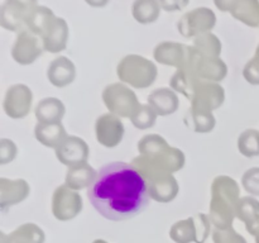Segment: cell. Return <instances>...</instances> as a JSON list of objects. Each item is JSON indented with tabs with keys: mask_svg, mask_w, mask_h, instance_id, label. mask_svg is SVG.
<instances>
[{
	"mask_svg": "<svg viewBox=\"0 0 259 243\" xmlns=\"http://www.w3.org/2000/svg\"><path fill=\"white\" fill-rule=\"evenodd\" d=\"M82 208L83 202L81 195L76 190L70 189L67 185H61L53 192L52 213L60 222H67L76 218Z\"/></svg>",
	"mask_w": 259,
	"mask_h": 243,
	"instance_id": "ba28073f",
	"label": "cell"
},
{
	"mask_svg": "<svg viewBox=\"0 0 259 243\" xmlns=\"http://www.w3.org/2000/svg\"><path fill=\"white\" fill-rule=\"evenodd\" d=\"M124 132H125V128H124L123 122L114 114H103L96 119V139L101 146L106 147V148H114V147L119 146L120 142L123 141Z\"/></svg>",
	"mask_w": 259,
	"mask_h": 243,
	"instance_id": "4fadbf2b",
	"label": "cell"
},
{
	"mask_svg": "<svg viewBox=\"0 0 259 243\" xmlns=\"http://www.w3.org/2000/svg\"><path fill=\"white\" fill-rule=\"evenodd\" d=\"M230 14L249 27H259L258 0H240Z\"/></svg>",
	"mask_w": 259,
	"mask_h": 243,
	"instance_id": "f1b7e54d",
	"label": "cell"
},
{
	"mask_svg": "<svg viewBox=\"0 0 259 243\" xmlns=\"http://www.w3.org/2000/svg\"><path fill=\"white\" fill-rule=\"evenodd\" d=\"M96 177H98V171L86 162L77 166L68 167L65 185H67L70 189L78 191L81 189L90 187L95 182Z\"/></svg>",
	"mask_w": 259,
	"mask_h": 243,
	"instance_id": "d4e9b609",
	"label": "cell"
},
{
	"mask_svg": "<svg viewBox=\"0 0 259 243\" xmlns=\"http://www.w3.org/2000/svg\"><path fill=\"white\" fill-rule=\"evenodd\" d=\"M189 116L191 122V129L196 133H209L215 128V124H217L212 111L190 109Z\"/></svg>",
	"mask_w": 259,
	"mask_h": 243,
	"instance_id": "1f68e13d",
	"label": "cell"
},
{
	"mask_svg": "<svg viewBox=\"0 0 259 243\" xmlns=\"http://www.w3.org/2000/svg\"><path fill=\"white\" fill-rule=\"evenodd\" d=\"M18 148L12 139H0V165H7L14 161L17 157Z\"/></svg>",
	"mask_w": 259,
	"mask_h": 243,
	"instance_id": "74e56055",
	"label": "cell"
},
{
	"mask_svg": "<svg viewBox=\"0 0 259 243\" xmlns=\"http://www.w3.org/2000/svg\"><path fill=\"white\" fill-rule=\"evenodd\" d=\"M68 35H70V29H68L67 22L63 18L56 15L48 23L40 37L45 51L50 53H58L65 51L67 47Z\"/></svg>",
	"mask_w": 259,
	"mask_h": 243,
	"instance_id": "9a60e30c",
	"label": "cell"
},
{
	"mask_svg": "<svg viewBox=\"0 0 259 243\" xmlns=\"http://www.w3.org/2000/svg\"><path fill=\"white\" fill-rule=\"evenodd\" d=\"M211 232V222L205 214L179 220L169 229V238L176 243H205Z\"/></svg>",
	"mask_w": 259,
	"mask_h": 243,
	"instance_id": "8992f818",
	"label": "cell"
},
{
	"mask_svg": "<svg viewBox=\"0 0 259 243\" xmlns=\"http://www.w3.org/2000/svg\"><path fill=\"white\" fill-rule=\"evenodd\" d=\"M55 17V13L51 8L45 7V5H37L25 15V29L34 33L38 37H42L46 27Z\"/></svg>",
	"mask_w": 259,
	"mask_h": 243,
	"instance_id": "4316f807",
	"label": "cell"
},
{
	"mask_svg": "<svg viewBox=\"0 0 259 243\" xmlns=\"http://www.w3.org/2000/svg\"><path fill=\"white\" fill-rule=\"evenodd\" d=\"M217 24V14L210 8L200 7L182 15L177 23L180 34L186 38H196L211 32Z\"/></svg>",
	"mask_w": 259,
	"mask_h": 243,
	"instance_id": "52a82bcc",
	"label": "cell"
},
{
	"mask_svg": "<svg viewBox=\"0 0 259 243\" xmlns=\"http://www.w3.org/2000/svg\"><path fill=\"white\" fill-rule=\"evenodd\" d=\"M167 146H168L167 141L159 134H147L138 142V151L141 154L149 156Z\"/></svg>",
	"mask_w": 259,
	"mask_h": 243,
	"instance_id": "e575fe53",
	"label": "cell"
},
{
	"mask_svg": "<svg viewBox=\"0 0 259 243\" xmlns=\"http://www.w3.org/2000/svg\"><path fill=\"white\" fill-rule=\"evenodd\" d=\"M33 93L24 84H15L7 90L3 101L5 114L12 119H23L32 108Z\"/></svg>",
	"mask_w": 259,
	"mask_h": 243,
	"instance_id": "9c48e42d",
	"label": "cell"
},
{
	"mask_svg": "<svg viewBox=\"0 0 259 243\" xmlns=\"http://www.w3.org/2000/svg\"><path fill=\"white\" fill-rule=\"evenodd\" d=\"M214 243H247L245 238L235 232L233 228L229 229H217L212 233Z\"/></svg>",
	"mask_w": 259,
	"mask_h": 243,
	"instance_id": "8d00e7d4",
	"label": "cell"
},
{
	"mask_svg": "<svg viewBox=\"0 0 259 243\" xmlns=\"http://www.w3.org/2000/svg\"><path fill=\"white\" fill-rule=\"evenodd\" d=\"M48 81L56 88H65L72 84L76 77L75 63L65 56L55 58L47 68Z\"/></svg>",
	"mask_w": 259,
	"mask_h": 243,
	"instance_id": "ac0fdd59",
	"label": "cell"
},
{
	"mask_svg": "<svg viewBox=\"0 0 259 243\" xmlns=\"http://www.w3.org/2000/svg\"><path fill=\"white\" fill-rule=\"evenodd\" d=\"M237 218L245 223V228L252 235L259 234V201L252 196L240 197L237 208Z\"/></svg>",
	"mask_w": 259,
	"mask_h": 243,
	"instance_id": "7402d4cb",
	"label": "cell"
},
{
	"mask_svg": "<svg viewBox=\"0 0 259 243\" xmlns=\"http://www.w3.org/2000/svg\"><path fill=\"white\" fill-rule=\"evenodd\" d=\"M243 76L252 85H259V46L254 57L248 61V63L245 65L244 70H243Z\"/></svg>",
	"mask_w": 259,
	"mask_h": 243,
	"instance_id": "f35d334b",
	"label": "cell"
},
{
	"mask_svg": "<svg viewBox=\"0 0 259 243\" xmlns=\"http://www.w3.org/2000/svg\"><path fill=\"white\" fill-rule=\"evenodd\" d=\"M194 48L202 57H220L223 50L220 39L211 32L195 38Z\"/></svg>",
	"mask_w": 259,
	"mask_h": 243,
	"instance_id": "4dcf8cb0",
	"label": "cell"
},
{
	"mask_svg": "<svg viewBox=\"0 0 259 243\" xmlns=\"http://www.w3.org/2000/svg\"><path fill=\"white\" fill-rule=\"evenodd\" d=\"M65 113V104L57 98H46L35 106V118L42 123H58Z\"/></svg>",
	"mask_w": 259,
	"mask_h": 243,
	"instance_id": "484cf974",
	"label": "cell"
},
{
	"mask_svg": "<svg viewBox=\"0 0 259 243\" xmlns=\"http://www.w3.org/2000/svg\"><path fill=\"white\" fill-rule=\"evenodd\" d=\"M161 8L166 12H179L185 9L189 4V0H158Z\"/></svg>",
	"mask_w": 259,
	"mask_h": 243,
	"instance_id": "60d3db41",
	"label": "cell"
},
{
	"mask_svg": "<svg viewBox=\"0 0 259 243\" xmlns=\"http://www.w3.org/2000/svg\"><path fill=\"white\" fill-rule=\"evenodd\" d=\"M200 81H201V78L197 75L196 68L186 66L184 68H179L175 72V75L169 80V86H171L172 90L181 93L182 95L191 100L195 88Z\"/></svg>",
	"mask_w": 259,
	"mask_h": 243,
	"instance_id": "603a6c76",
	"label": "cell"
},
{
	"mask_svg": "<svg viewBox=\"0 0 259 243\" xmlns=\"http://www.w3.org/2000/svg\"><path fill=\"white\" fill-rule=\"evenodd\" d=\"M38 0H5L7 4H9L10 7H13L14 9L19 10L20 13L27 15L29 10H32L33 8L37 7Z\"/></svg>",
	"mask_w": 259,
	"mask_h": 243,
	"instance_id": "ab89813d",
	"label": "cell"
},
{
	"mask_svg": "<svg viewBox=\"0 0 259 243\" xmlns=\"http://www.w3.org/2000/svg\"><path fill=\"white\" fill-rule=\"evenodd\" d=\"M93 243H108V242H106V240H104V239H95Z\"/></svg>",
	"mask_w": 259,
	"mask_h": 243,
	"instance_id": "ee69618b",
	"label": "cell"
},
{
	"mask_svg": "<svg viewBox=\"0 0 259 243\" xmlns=\"http://www.w3.org/2000/svg\"><path fill=\"white\" fill-rule=\"evenodd\" d=\"M90 154L88 143L82 138L68 136L60 147L56 148V157L62 165L68 167L86 164Z\"/></svg>",
	"mask_w": 259,
	"mask_h": 243,
	"instance_id": "5bb4252c",
	"label": "cell"
},
{
	"mask_svg": "<svg viewBox=\"0 0 259 243\" xmlns=\"http://www.w3.org/2000/svg\"><path fill=\"white\" fill-rule=\"evenodd\" d=\"M225 100V91L219 83L201 80L195 88L191 98V109L214 111Z\"/></svg>",
	"mask_w": 259,
	"mask_h": 243,
	"instance_id": "8fae6325",
	"label": "cell"
},
{
	"mask_svg": "<svg viewBox=\"0 0 259 243\" xmlns=\"http://www.w3.org/2000/svg\"><path fill=\"white\" fill-rule=\"evenodd\" d=\"M46 235L34 223H24L12 233H0V243H45Z\"/></svg>",
	"mask_w": 259,
	"mask_h": 243,
	"instance_id": "44dd1931",
	"label": "cell"
},
{
	"mask_svg": "<svg viewBox=\"0 0 259 243\" xmlns=\"http://www.w3.org/2000/svg\"><path fill=\"white\" fill-rule=\"evenodd\" d=\"M196 72L201 80L219 83L228 75V66L220 57H202L196 65Z\"/></svg>",
	"mask_w": 259,
	"mask_h": 243,
	"instance_id": "cb8c5ba5",
	"label": "cell"
},
{
	"mask_svg": "<svg viewBox=\"0 0 259 243\" xmlns=\"http://www.w3.org/2000/svg\"><path fill=\"white\" fill-rule=\"evenodd\" d=\"M238 149L245 157L259 156V132L247 129L238 138Z\"/></svg>",
	"mask_w": 259,
	"mask_h": 243,
	"instance_id": "d6a6232c",
	"label": "cell"
},
{
	"mask_svg": "<svg viewBox=\"0 0 259 243\" xmlns=\"http://www.w3.org/2000/svg\"><path fill=\"white\" fill-rule=\"evenodd\" d=\"M242 185L245 191L259 196V167H253L244 172L242 176Z\"/></svg>",
	"mask_w": 259,
	"mask_h": 243,
	"instance_id": "d590c367",
	"label": "cell"
},
{
	"mask_svg": "<svg viewBox=\"0 0 259 243\" xmlns=\"http://www.w3.org/2000/svg\"><path fill=\"white\" fill-rule=\"evenodd\" d=\"M240 0H214L215 7L224 13H232Z\"/></svg>",
	"mask_w": 259,
	"mask_h": 243,
	"instance_id": "b9f144b4",
	"label": "cell"
},
{
	"mask_svg": "<svg viewBox=\"0 0 259 243\" xmlns=\"http://www.w3.org/2000/svg\"><path fill=\"white\" fill-rule=\"evenodd\" d=\"M103 101L106 109L119 118L131 119L142 105L136 93L123 83H114L106 86L103 91Z\"/></svg>",
	"mask_w": 259,
	"mask_h": 243,
	"instance_id": "5b68a950",
	"label": "cell"
},
{
	"mask_svg": "<svg viewBox=\"0 0 259 243\" xmlns=\"http://www.w3.org/2000/svg\"><path fill=\"white\" fill-rule=\"evenodd\" d=\"M45 47L40 37L24 29L18 33L17 39L12 47V57L19 65H32L38 57H40Z\"/></svg>",
	"mask_w": 259,
	"mask_h": 243,
	"instance_id": "30bf717a",
	"label": "cell"
},
{
	"mask_svg": "<svg viewBox=\"0 0 259 243\" xmlns=\"http://www.w3.org/2000/svg\"><path fill=\"white\" fill-rule=\"evenodd\" d=\"M185 161L186 157L184 152L168 144L149 156L139 154L132 161V165L141 172L144 179H147L157 174H163V172L174 174L180 171L185 166Z\"/></svg>",
	"mask_w": 259,
	"mask_h": 243,
	"instance_id": "3957f363",
	"label": "cell"
},
{
	"mask_svg": "<svg viewBox=\"0 0 259 243\" xmlns=\"http://www.w3.org/2000/svg\"><path fill=\"white\" fill-rule=\"evenodd\" d=\"M157 66L141 55H126L119 61L116 75L123 84L134 89H147L156 81Z\"/></svg>",
	"mask_w": 259,
	"mask_h": 243,
	"instance_id": "277c9868",
	"label": "cell"
},
{
	"mask_svg": "<svg viewBox=\"0 0 259 243\" xmlns=\"http://www.w3.org/2000/svg\"><path fill=\"white\" fill-rule=\"evenodd\" d=\"M34 136L40 144L50 148H57L67 138V132L61 122L58 123H42L38 122L34 128Z\"/></svg>",
	"mask_w": 259,
	"mask_h": 243,
	"instance_id": "ffe728a7",
	"label": "cell"
},
{
	"mask_svg": "<svg viewBox=\"0 0 259 243\" xmlns=\"http://www.w3.org/2000/svg\"><path fill=\"white\" fill-rule=\"evenodd\" d=\"M239 200V185L234 179L227 175H219L212 180L209 218L217 229L232 228L237 217Z\"/></svg>",
	"mask_w": 259,
	"mask_h": 243,
	"instance_id": "7a4b0ae2",
	"label": "cell"
},
{
	"mask_svg": "<svg viewBox=\"0 0 259 243\" xmlns=\"http://www.w3.org/2000/svg\"><path fill=\"white\" fill-rule=\"evenodd\" d=\"M30 192L28 182L23 179H0V210L7 212L10 207L24 201Z\"/></svg>",
	"mask_w": 259,
	"mask_h": 243,
	"instance_id": "e0dca14e",
	"label": "cell"
},
{
	"mask_svg": "<svg viewBox=\"0 0 259 243\" xmlns=\"http://www.w3.org/2000/svg\"><path fill=\"white\" fill-rule=\"evenodd\" d=\"M85 2L86 4L93 8H104L105 5H108L110 0H85Z\"/></svg>",
	"mask_w": 259,
	"mask_h": 243,
	"instance_id": "7bdbcfd3",
	"label": "cell"
},
{
	"mask_svg": "<svg viewBox=\"0 0 259 243\" xmlns=\"http://www.w3.org/2000/svg\"><path fill=\"white\" fill-rule=\"evenodd\" d=\"M88 197L96 212L114 222L128 220L141 214L149 202L146 179L132 164L109 162L98 171L89 187Z\"/></svg>",
	"mask_w": 259,
	"mask_h": 243,
	"instance_id": "6da1fadb",
	"label": "cell"
},
{
	"mask_svg": "<svg viewBox=\"0 0 259 243\" xmlns=\"http://www.w3.org/2000/svg\"><path fill=\"white\" fill-rule=\"evenodd\" d=\"M149 196L158 202H169L179 194V182L174 174H157L146 179Z\"/></svg>",
	"mask_w": 259,
	"mask_h": 243,
	"instance_id": "2e32d148",
	"label": "cell"
},
{
	"mask_svg": "<svg viewBox=\"0 0 259 243\" xmlns=\"http://www.w3.org/2000/svg\"><path fill=\"white\" fill-rule=\"evenodd\" d=\"M148 104L158 115L167 116L177 111L180 100L176 91L168 88H161L149 94Z\"/></svg>",
	"mask_w": 259,
	"mask_h": 243,
	"instance_id": "d6986e66",
	"label": "cell"
},
{
	"mask_svg": "<svg viewBox=\"0 0 259 243\" xmlns=\"http://www.w3.org/2000/svg\"><path fill=\"white\" fill-rule=\"evenodd\" d=\"M157 116H158V114L154 111V109L149 104H142L138 110L133 114L131 120L137 129L146 131V129L152 128L156 124Z\"/></svg>",
	"mask_w": 259,
	"mask_h": 243,
	"instance_id": "836d02e7",
	"label": "cell"
},
{
	"mask_svg": "<svg viewBox=\"0 0 259 243\" xmlns=\"http://www.w3.org/2000/svg\"><path fill=\"white\" fill-rule=\"evenodd\" d=\"M0 25L10 32H22L25 29V14L4 2L0 8Z\"/></svg>",
	"mask_w": 259,
	"mask_h": 243,
	"instance_id": "f546056e",
	"label": "cell"
},
{
	"mask_svg": "<svg viewBox=\"0 0 259 243\" xmlns=\"http://www.w3.org/2000/svg\"><path fill=\"white\" fill-rule=\"evenodd\" d=\"M161 9L158 0H134L132 14L139 24H151L158 19Z\"/></svg>",
	"mask_w": 259,
	"mask_h": 243,
	"instance_id": "83f0119b",
	"label": "cell"
},
{
	"mask_svg": "<svg viewBox=\"0 0 259 243\" xmlns=\"http://www.w3.org/2000/svg\"><path fill=\"white\" fill-rule=\"evenodd\" d=\"M255 240H257V243H259V234L255 237Z\"/></svg>",
	"mask_w": 259,
	"mask_h": 243,
	"instance_id": "f6af8a7d",
	"label": "cell"
},
{
	"mask_svg": "<svg viewBox=\"0 0 259 243\" xmlns=\"http://www.w3.org/2000/svg\"><path fill=\"white\" fill-rule=\"evenodd\" d=\"M192 51H194L192 46L164 40V42L158 43L156 46L153 51V57L158 63L172 66V67H176L179 70V68L189 65Z\"/></svg>",
	"mask_w": 259,
	"mask_h": 243,
	"instance_id": "7c38bea8",
	"label": "cell"
}]
</instances>
